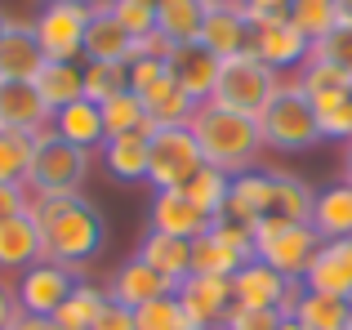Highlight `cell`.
Here are the masks:
<instances>
[{
	"instance_id": "obj_1",
	"label": "cell",
	"mask_w": 352,
	"mask_h": 330,
	"mask_svg": "<svg viewBox=\"0 0 352 330\" xmlns=\"http://www.w3.org/2000/svg\"><path fill=\"white\" fill-rule=\"evenodd\" d=\"M32 219L41 228V250L45 259L63 268H85L103 254L107 223L89 197H32Z\"/></svg>"
},
{
	"instance_id": "obj_2",
	"label": "cell",
	"mask_w": 352,
	"mask_h": 330,
	"mask_svg": "<svg viewBox=\"0 0 352 330\" xmlns=\"http://www.w3.org/2000/svg\"><path fill=\"white\" fill-rule=\"evenodd\" d=\"M192 134H197V148H201V157H206V165H214V170H223V174L254 170L258 152H263V130H258L254 116L219 107V103L197 107Z\"/></svg>"
},
{
	"instance_id": "obj_3",
	"label": "cell",
	"mask_w": 352,
	"mask_h": 330,
	"mask_svg": "<svg viewBox=\"0 0 352 330\" xmlns=\"http://www.w3.org/2000/svg\"><path fill=\"white\" fill-rule=\"evenodd\" d=\"M258 130H263V148H272V152H312L321 143L317 107L303 94L299 80H281V89L272 94V103L258 116Z\"/></svg>"
},
{
	"instance_id": "obj_4",
	"label": "cell",
	"mask_w": 352,
	"mask_h": 330,
	"mask_svg": "<svg viewBox=\"0 0 352 330\" xmlns=\"http://www.w3.org/2000/svg\"><path fill=\"white\" fill-rule=\"evenodd\" d=\"M276 89H281V72H272L263 58H254V54L245 50V54H236V58L219 63V80H214V98H210V103L232 107V112H245V116L258 121Z\"/></svg>"
},
{
	"instance_id": "obj_5",
	"label": "cell",
	"mask_w": 352,
	"mask_h": 330,
	"mask_svg": "<svg viewBox=\"0 0 352 330\" xmlns=\"http://www.w3.org/2000/svg\"><path fill=\"white\" fill-rule=\"evenodd\" d=\"M85 179H89V152L63 143L54 125H45L36 134V161L27 174V192L32 197H76Z\"/></svg>"
},
{
	"instance_id": "obj_6",
	"label": "cell",
	"mask_w": 352,
	"mask_h": 330,
	"mask_svg": "<svg viewBox=\"0 0 352 330\" xmlns=\"http://www.w3.org/2000/svg\"><path fill=\"white\" fill-rule=\"evenodd\" d=\"M206 165L197 148V134L192 125H161V130L147 139V183L156 192H179L197 179V170Z\"/></svg>"
},
{
	"instance_id": "obj_7",
	"label": "cell",
	"mask_w": 352,
	"mask_h": 330,
	"mask_svg": "<svg viewBox=\"0 0 352 330\" xmlns=\"http://www.w3.org/2000/svg\"><path fill=\"white\" fill-rule=\"evenodd\" d=\"M321 250V232L312 223H258L254 228V259L276 268L281 277L303 281Z\"/></svg>"
},
{
	"instance_id": "obj_8",
	"label": "cell",
	"mask_w": 352,
	"mask_h": 330,
	"mask_svg": "<svg viewBox=\"0 0 352 330\" xmlns=\"http://www.w3.org/2000/svg\"><path fill=\"white\" fill-rule=\"evenodd\" d=\"M94 9L80 0H50L36 14V41L50 63H85V27Z\"/></svg>"
},
{
	"instance_id": "obj_9",
	"label": "cell",
	"mask_w": 352,
	"mask_h": 330,
	"mask_svg": "<svg viewBox=\"0 0 352 330\" xmlns=\"http://www.w3.org/2000/svg\"><path fill=\"white\" fill-rule=\"evenodd\" d=\"M76 286H80V281H76L72 268H63V263H54V259H41V263H32L27 272H18L14 299H18V308H23V317H54L58 304Z\"/></svg>"
},
{
	"instance_id": "obj_10",
	"label": "cell",
	"mask_w": 352,
	"mask_h": 330,
	"mask_svg": "<svg viewBox=\"0 0 352 330\" xmlns=\"http://www.w3.org/2000/svg\"><path fill=\"white\" fill-rule=\"evenodd\" d=\"M250 54L263 58L272 72H290V67H303L312 58V41L285 14V18H272V23H258L250 32Z\"/></svg>"
},
{
	"instance_id": "obj_11",
	"label": "cell",
	"mask_w": 352,
	"mask_h": 330,
	"mask_svg": "<svg viewBox=\"0 0 352 330\" xmlns=\"http://www.w3.org/2000/svg\"><path fill=\"white\" fill-rule=\"evenodd\" d=\"M174 295H179L183 313H188L201 330H223L228 313H232V304H236L232 299V277H206V272H192Z\"/></svg>"
},
{
	"instance_id": "obj_12",
	"label": "cell",
	"mask_w": 352,
	"mask_h": 330,
	"mask_svg": "<svg viewBox=\"0 0 352 330\" xmlns=\"http://www.w3.org/2000/svg\"><path fill=\"white\" fill-rule=\"evenodd\" d=\"M219 63L223 58H214L201 41H192V45H174L165 67H170V80L192 103H210V98H214V80H219Z\"/></svg>"
},
{
	"instance_id": "obj_13",
	"label": "cell",
	"mask_w": 352,
	"mask_h": 330,
	"mask_svg": "<svg viewBox=\"0 0 352 330\" xmlns=\"http://www.w3.org/2000/svg\"><path fill=\"white\" fill-rule=\"evenodd\" d=\"M50 121H54V112L41 98L36 80H0V130L41 134Z\"/></svg>"
},
{
	"instance_id": "obj_14",
	"label": "cell",
	"mask_w": 352,
	"mask_h": 330,
	"mask_svg": "<svg viewBox=\"0 0 352 330\" xmlns=\"http://www.w3.org/2000/svg\"><path fill=\"white\" fill-rule=\"evenodd\" d=\"M45 50L36 41L32 23H14L9 18L0 32V80H36L45 72Z\"/></svg>"
},
{
	"instance_id": "obj_15",
	"label": "cell",
	"mask_w": 352,
	"mask_h": 330,
	"mask_svg": "<svg viewBox=\"0 0 352 330\" xmlns=\"http://www.w3.org/2000/svg\"><path fill=\"white\" fill-rule=\"evenodd\" d=\"M303 286L312 295L352 299V241H321L312 268L303 272Z\"/></svg>"
},
{
	"instance_id": "obj_16",
	"label": "cell",
	"mask_w": 352,
	"mask_h": 330,
	"mask_svg": "<svg viewBox=\"0 0 352 330\" xmlns=\"http://www.w3.org/2000/svg\"><path fill=\"white\" fill-rule=\"evenodd\" d=\"M210 223H214V219L201 214L183 192H156L152 210H147V228H152V232L183 236V241H197L201 232H210Z\"/></svg>"
},
{
	"instance_id": "obj_17",
	"label": "cell",
	"mask_w": 352,
	"mask_h": 330,
	"mask_svg": "<svg viewBox=\"0 0 352 330\" xmlns=\"http://www.w3.org/2000/svg\"><path fill=\"white\" fill-rule=\"evenodd\" d=\"M41 259H45V250H41V228H36L32 210L5 219L0 223V272H27Z\"/></svg>"
},
{
	"instance_id": "obj_18",
	"label": "cell",
	"mask_w": 352,
	"mask_h": 330,
	"mask_svg": "<svg viewBox=\"0 0 352 330\" xmlns=\"http://www.w3.org/2000/svg\"><path fill=\"white\" fill-rule=\"evenodd\" d=\"M267 201H272V170H241L232 174V192H228V219H236V223L245 228H258L267 214Z\"/></svg>"
},
{
	"instance_id": "obj_19",
	"label": "cell",
	"mask_w": 352,
	"mask_h": 330,
	"mask_svg": "<svg viewBox=\"0 0 352 330\" xmlns=\"http://www.w3.org/2000/svg\"><path fill=\"white\" fill-rule=\"evenodd\" d=\"M250 18L241 14V5H219L206 14V27H201V45H206L214 58H236V54L250 50Z\"/></svg>"
},
{
	"instance_id": "obj_20",
	"label": "cell",
	"mask_w": 352,
	"mask_h": 330,
	"mask_svg": "<svg viewBox=\"0 0 352 330\" xmlns=\"http://www.w3.org/2000/svg\"><path fill=\"white\" fill-rule=\"evenodd\" d=\"M107 295H112L116 304H125V308H143V304H152V299H161V295H174V286H170V281H165L156 268H147V263L134 254V259H125V263L116 268Z\"/></svg>"
},
{
	"instance_id": "obj_21",
	"label": "cell",
	"mask_w": 352,
	"mask_h": 330,
	"mask_svg": "<svg viewBox=\"0 0 352 330\" xmlns=\"http://www.w3.org/2000/svg\"><path fill=\"white\" fill-rule=\"evenodd\" d=\"M138 259L161 272L174 290L192 277V241H183V236H165V232H152V228H147V236L138 241Z\"/></svg>"
},
{
	"instance_id": "obj_22",
	"label": "cell",
	"mask_w": 352,
	"mask_h": 330,
	"mask_svg": "<svg viewBox=\"0 0 352 330\" xmlns=\"http://www.w3.org/2000/svg\"><path fill=\"white\" fill-rule=\"evenodd\" d=\"M290 286V277H281L276 268H267L263 259H250L232 272V299L245 308H276Z\"/></svg>"
},
{
	"instance_id": "obj_23",
	"label": "cell",
	"mask_w": 352,
	"mask_h": 330,
	"mask_svg": "<svg viewBox=\"0 0 352 330\" xmlns=\"http://www.w3.org/2000/svg\"><path fill=\"white\" fill-rule=\"evenodd\" d=\"M134 58V36L120 27L112 9H94L85 27V63H129Z\"/></svg>"
},
{
	"instance_id": "obj_24",
	"label": "cell",
	"mask_w": 352,
	"mask_h": 330,
	"mask_svg": "<svg viewBox=\"0 0 352 330\" xmlns=\"http://www.w3.org/2000/svg\"><path fill=\"white\" fill-rule=\"evenodd\" d=\"M54 134H58L63 143H72V148L80 152H94L107 143V130H103V112H98V103H89V98H76L72 107H63V112H54Z\"/></svg>"
},
{
	"instance_id": "obj_25",
	"label": "cell",
	"mask_w": 352,
	"mask_h": 330,
	"mask_svg": "<svg viewBox=\"0 0 352 330\" xmlns=\"http://www.w3.org/2000/svg\"><path fill=\"white\" fill-rule=\"evenodd\" d=\"M312 201H317V192L299 174L272 170V201H267L263 223H312Z\"/></svg>"
},
{
	"instance_id": "obj_26",
	"label": "cell",
	"mask_w": 352,
	"mask_h": 330,
	"mask_svg": "<svg viewBox=\"0 0 352 330\" xmlns=\"http://www.w3.org/2000/svg\"><path fill=\"white\" fill-rule=\"evenodd\" d=\"M312 228L321 241H352V183H330L312 201Z\"/></svg>"
},
{
	"instance_id": "obj_27",
	"label": "cell",
	"mask_w": 352,
	"mask_h": 330,
	"mask_svg": "<svg viewBox=\"0 0 352 330\" xmlns=\"http://www.w3.org/2000/svg\"><path fill=\"white\" fill-rule=\"evenodd\" d=\"M147 139H152V134L134 130V134H116V139H107L103 148H98L107 174H112L116 183H143L147 179Z\"/></svg>"
},
{
	"instance_id": "obj_28",
	"label": "cell",
	"mask_w": 352,
	"mask_h": 330,
	"mask_svg": "<svg viewBox=\"0 0 352 330\" xmlns=\"http://www.w3.org/2000/svg\"><path fill=\"white\" fill-rule=\"evenodd\" d=\"M210 5L206 0H156V32L170 36L174 45H192L201 41Z\"/></svg>"
},
{
	"instance_id": "obj_29",
	"label": "cell",
	"mask_w": 352,
	"mask_h": 330,
	"mask_svg": "<svg viewBox=\"0 0 352 330\" xmlns=\"http://www.w3.org/2000/svg\"><path fill=\"white\" fill-rule=\"evenodd\" d=\"M36 89L50 103V112H63L76 98H85V63H45V72L36 76Z\"/></svg>"
},
{
	"instance_id": "obj_30",
	"label": "cell",
	"mask_w": 352,
	"mask_h": 330,
	"mask_svg": "<svg viewBox=\"0 0 352 330\" xmlns=\"http://www.w3.org/2000/svg\"><path fill=\"white\" fill-rule=\"evenodd\" d=\"M98 112H103V130L107 139H116V134H156V121L147 116V103L134 94V89H120V94H112L107 103H98Z\"/></svg>"
},
{
	"instance_id": "obj_31",
	"label": "cell",
	"mask_w": 352,
	"mask_h": 330,
	"mask_svg": "<svg viewBox=\"0 0 352 330\" xmlns=\"http://www.w3.org/2000/svg\"><path fill=\"white\" fill-rule=\"evenodd\" d=\"M103 304H107V290H98V286H89V281H80V286L58 304V313H54V326H58V330H94L98 313H103Z\"/></svg>"
},
{
	"instance_id": "obj_32",
	"label": "cell",
	"mask_w": 352,
	"mask_h": 330,
	"mask_svg": "<svg viewBox=\"0 0 352 330\" xmlns=\"http://www.w3.org/2000/svg\"><path fill=\"white\" fill-rule=\"evenodd\" d=\"M179 192H183V197H188L192 206L201 210V214L223 219V210H228V192H232V174L214 170V165H201L197 179H192L188 188H179Z\"/></svg>"
},
{
	"instance_id": "obj_33",
	"label": "cell",
	"mask_w": 352,
	"mask_h": 330,
	"mask_svg": "<svg viewBox=\"0 0 352 330\" xmlns=\"http://www.w3.org/2000/svg\"><path fill=\"white\" fill-rule=\"evenodd\" d=\"M241 263H250V259H241L232 245L219 241L214 223H210V232H201L197 241H192V272H206V277H232Z\"/></svg>"
},
{
	"instance_id": "obj_34",
	"label": "cell",
	"mask_w": 352,
	"mask_h": 330,
	"mask_svg": "<svg viewBox=\"0 0 352 330\" xmlns=\"http://www.w3.org/2000/svg\"><path fill=\"white\" fill-rule=\"evenodd\" d=\"M32 161H36V134L0 130V183H23L27 188Z\"/></svg>"
},
{
	"instance_id": "obj_35",
	"label": "cell",
	"mask_w": 352,
	"mask_h": 330,
	"mask_svg": "<svg viewBox=\"0 0 352 330\" xmlns=\"http://www.w3.org/2000/svg\"><path fill=\"white\" fill-rule=\"evenodd\" d=\"M290 23L299 27L312 45H321L339 27V5L335 0H290Z\"/></svg>"
},
{
	"instance_id": "obj_36",
	"label": "cell",
	"mask_w": 352,
	"mask_h": 330,
	"mask_svg": "<svg viewBox=\"0 0 352 330\" xmlns=\"http://www.w3.org/2000/svg\"><path fill=\"white\" fill-rule=\"evenodd\" d=\"M312 107H317V121H321V139L352 143V89L321 94V98H312Z\"/></svg>"
},
{
	"instance_id": "obj_37",
	"label": "cell",
	"mask_w": 352,
	"mask_h": 330,
	"mask_svg": "<svg viewBox=\"0 0 352 330\" xmlns=\"http://www.w3.org/2000/svg\"><path fill=\"white\" fill-rule=\"evenodd\" d=\"M294 322H303L308 330H348V299H330V295H303Z\"/></svg>"
},
{
	"instance_id": "obj_38",
	"label": "cell",
	"mask_w": 352,
	"mask_h": 330,
	"mask_svg": "<svg viewBox=\"0 0 352 330\" xmlns=\"http://www.w3.org/2000/svg\"><path fill=\"white\" fill-rule=\"evenodd\" d=\"M134 322H138V330H201L183 313L179 295H161V299H152V304L134 308Z\"/></svg>"
},
{
	"instance_id": "obj_39",
	"label": "cell",
	"mask_w": 352,
	"mask_h": 330,
	"mask_svg": "<svg viewBox=\"0 0 352 330\" xmlns=\"http://www.w3.org/2000/svg\"><path fill=\"white\" fill-rule=\"evenodd\" d=\"M129 89H134V94L152 107L156 98H165L174 89L170 67H165V63H156V58H129Z\"/></svg>"
},
{
	"instance_id": "obj_40",
	"label": "cell",
	"mask_w": 352,
	"mask_h": 330,
	"mask_svg": "<svg viewBox=\"0 0 352 330\" xmlns=\"http://www.w3.org/2000/svg\"><path fill=\"white\" fill-rule=\"evenodd\" d=\"M120 89H129V63H85V98L89 103H107Z\"/></svg>"
},
{
	"instance_id": "obj_41",
	"label": "cell",
	"mask_w": 352,
	"mask_h": 330,
	"mask_svg": "<svg viewBox=\"0 0 352 330\" xmlns=\"http://www.w3.org/2000/svg\"><path fill=\"white\" fill-rule=\"evenodd\" d=\"M303 85V94L308 98H321V94H335V89H352V76H344V72L335 67V63H326V58H317L312 54L308 63L299 67V76H294Z\"/></svg>"
},
{
	"instance_id": "obj_42",
	"label": "cell",
	"mask_w": 352,
	"mask_h": 330,
	"mask_svg": "<svg viewBox=\"0 0 352 330\" xmlns=\"http://www.w3.org/2000/svg\"><path fill=\"white\" fill-rule=\"evenodd\" d=\"M112 14L120 18L129 36H152L156 32V0H112Z\"/></svg>"
},
{
	"instance_id": "obj_43",
	"label": "cell",
	"mask_w": 352,
	"mask_h": 330,
	"mask_svg": "<svg viewBox=\"0 0 352 330\" xmlns=\"http://www.w3.org/2000/svg\"><path fill=\"white\" fill-rule=\"evenodd\" d=\"M312 54H317V58H326V63H335L344 76H352V27L339 23L321 45H312Z\"/></svg>"
},
{
	"instance_id": "obj_44",
	"label": "cell",
	"mask_w": 352,
	"mask_h": 330,
	"mask_svg": "<svg viewBox=\"0 0 352 330\" xmlns=\"http://www.w3.org/2000/svg\"><path fill=\"white\" fill-rule=\"evenodd\" d=\"M285 317L276 313V308H245V304H232V313H228L223 330H276Z\"/></svg>"
},
{
	"instance_id": "obj_45",
	"label": "cell",
	"mask_w": 352,
	"mask_h": 330,
	"mask_svg": "<svg viewBox=\"0 0 352 330\" xmlns=\"http://www.w3.org/2000/svg\"><path fill=\"white\" fill-rule=\"evenodd\" d=\"M241 14L250 18V27H258V23H272V18H285L290 0H241Z\"/></svg>"
},
{
	"instance_id": "obj_46",
	"label": "cell",
	"mask_w": 352,
	"mask_h": 330,
	"mask_svg": "<svg viewBox=\"0 0 352 330\" xmlns=\"http://www.w3.org/2000/svg\"><path fill=\"white\" fill-rule=\"evenodd\" d=\"M94 330H138V322H134V308L116 304V299L107 295V304H103V313H98Z\"/></svg>"
},
{
	"instance_id": "obj_47",
	"label": "cell",
	"mask_w": 352,
	"mask_h": 330,
	"mask_svg": "<svg viewBox=\"0 0 352 330\" xmlns=\"http://www.w3.org/2000/svg\"><path fill=\"white\" fill-rule=\"evenodd\" d=\"M23 210H32V192H27L23 183H0V223L23 214Z\"/></svg>"
},
{
	"instance_id": "obj_48",
	"label": "cell",
	"mask_w": 352,
	"mask_h": 330,
	"mask_svg": "<svg viewBox=\"0 0 352 330\" xmlns=\"http://www.w3.org/2000/svg\"><path fill=\"white\" fill-rule=\"evenodd\" d=\"M170 54H174V41H170V36H161V32L138 36V41H134V58H156V63H170Z\"/></svg>"
},
{
	"instance_id": "obj_49",
	"label": "cell",
	"mask_w": 352,
	"mask_h": 330,
	"mask_svg": "<svg viewBox=\"0 0 352 330\" xmlns=\"http://www.w3.org/2000/svg\"><path fill=\"white\" fill-rule=\"evenodd\" d=\"M18 322H23V308H18L14 290L0 286V330H18Z\"/></svg>"
},
{
	"instance_id": "obj_50",
	"label": "cell",
	"mask_w": 352,
	"mask_h": 330,
	"mask_svg": "<svg viewBox=\"0 0 352 330\" xmlns=\"http://www.w3.org/2000/svg\"><path fill=\"white\" fill-rule=\"evenodd\" d=\"M303 295H308V286H303V281H290V286H285V295H281V304H276V313H281V317H294V313H299V304H303Z\"/></svg>"
},
{
	"instance_id": "obj_51",
	"label": "cell",
	"mask_w": 352,
	"mask_h": 330,
	"mask_svg": "<svg viewBox=\"0 0 352 330\" xmlns=\"http://www.w3.org/2000/svg\"><path fill=\"white\" fill-rule=\"evenodd\" d=\"M18 330H58V326H54V317H23Z\"/></svg>"
},
{
	"instance_id": "obj_52",
	"label": "cell",
	"mask_w": 352,
	"mask_h": 330,
	"mask_svg": "<svg viewBox=\"0 0 352 330\" xmlns=\"http://www.w3.org/2000/svg\"><path fill=\"white\" fill-rule=\"evenodd\" d=\"M335 5H339V23L352 27V0H335Z\"/></svg>"
},
{
	"instance_id": "obj_53",
	"label": "cell",
	"mask_w": 352,
	"mask_h": 330,
	"mask_svg": "<svg viewBox=\"0 0 352 330\" xmlns=\"http://www.w3.org/2000/svg\"><path fill=\"white\" fill-rule=\"evenodd\" d=\"M344 183H352V143H348V152H344Z\"/></svg>"
},
{
	"instance_id": "obj_54",
	"label": "cell",
	"mask_w": 352,
	"mask_h": 330,
	"mask_svg": "<svg viewBox=\"0 0 352 330\" xmlns=\"http://www.w3.org/2000/svg\"><path fill=\"white\" fill-rule=\"evenodd\" d=\"M276 330H308V326H303V322H294V317H285V322L276 326Z\"/></svg>"
},
{
	"instance_id": "obj_55",
	"label": "cell",
	"mask_w": 352,
	"mask_h": 330,
	"mask_svg": "<svg viewBox=\"0 0 352 330\" xmlns=\"http://www.w3.org/2000/svg\"><path fill=\"white\" fill-rule=\"evenodd\" d=\"M80 5H89V9H112V0H80Z\"/></svg>"
},
{
	"instance_id": "obj_56",
	"label": "cell",
	"mask_w": 352,
	"mask_h": 330,
	"mask_svg": "<svg viewBox=\"0 0 352 330\" xmlns=\"http://www.w3.org/2000/svg\"><path fill=\"white\" fill-rule=\"evenodd\" d=\"M210 9H219V5H241V0H206Z\"/></svg>"
},
{
	"instance_id": "obj_57",
	"label": "cell",
	"mask_w": 352,
	"mask_h": 330,
	"mask_svg": "<svg viewBox=\"0 0 352 330\" xmlns=\"http://www.w3.org/2000/svg\"><path fill=\"white\" fill-rule=\"evenodd\" d=\"M348 330H352V299H348Z\"/></svg>"
},
{
	"instance_id": "obj_58",
	"label": "cell",
	"mask_w": 352,
	"mask_h": 330,
	"mask_svg": "<svg viewBox=\"0 0 352 330\" xmlns=\"http://www.w3.org/2000/svg\"><path fill=\"white\" fill-rule=\"evenodd\" d=\"M5 23H9V18H5V14H0V32H5Z\"/></svg>"
},
{
	"instance_id": "obj_59",
	"label": "cell",
	"mask_w": 352,
	"mask_h": 330,
	"mask_svg": "<svg viewBox=\"0 0 352 330\" xmlns=\"http://www.w3.org/2000/svg\"><path fill=\"white\" fill-rule=\"evenodd\" d=\"M45 5H50V0H45Z\"/></svg>"
}]
</instances>
